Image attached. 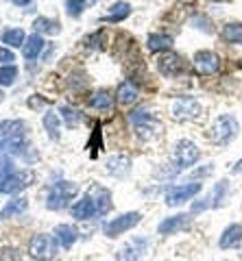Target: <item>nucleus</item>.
<instances>
[{"mask_svg":"<svg viewBox=\"0 0 242 261\" xmlns=\"http://www.w3.org/2000/svg\"><path fill=\"white\" fill-rule=\"evenodd\" d=\"M129 166H131V161H129L127 157H123V154H118V157H111L107 161V170L111 174H116V176H123L129 172Z\"/></svg>","mask_w":242,"mask_h":261,"instance_id":"obj_26","label":"nucleus"},{"mask_svg":"<svg viewBox=\"0 0 242 261\" xmlns=\"http://www.w3.org/2000/svg\"><path fill=\"white\" fill-rule=\"evenodd\" d=\"M140 220H142V214H138V211L125 214V216H120L116 220H111V222L105 226V235H107V238H118V235L131 231L135 224H140Z\"/></svg>","mask_w":242,"mask_h":261,"instance_id":"obj_5","label":"nucleus"},{"mask_svg":"<svg viewBox=\"0 0 242 261\" xmlns=\"http://www.w3.org/2000/svg\"><path fill=\"white\" fill-rule=\"evenodd\" d=\"M223 39L227 44H242V24L233 22V24H227V27L223 29Z\"/></svg>","mask_w":242,"mask_h":261,"instance_id":"obj_27","label":"nucleus"},{"mask_svg":"<svg viewBox=\"0 0 242 261\" xmlns=\"http://www.w3.org/2000/svg\"><path fill=\"white\" fill-rule=\"evenodd\" d=\"M42 48H44V39L39 37V35H31L27 42H24V46H22L24 59H29V61L37 59V55H39V50H42Z\"/></svg>","mask_w":242,"mask_h":261,"instance_id":"obj_19","label":"nucleus"},{"mask_svg":"<svg viewBox=\"0 0 242 261\" xmlns=\"http://www.w3.org/2000/svg\"><path fill=\"white\" fill-rule=\"evenodd\" d=\"M201 192V183H188V185H175L166 192V205L168 207H179L185 200Z\"/></svg>","mask_w":242,"mask_h":261,"instance_id":"obj_7","label":"nucleus"},{"mask_svg":"<svg viewBox=\"0 0 242 261\" xmlns=\"http://www.w3.org/2000/svg\"><path fill=\"white\" fill-rule=\"evenodd\" d=\"M44 128H46V133H48L51 140H55V142L59 140L61 124H59V116H57V113H53V111L46 113V116H44Z\"/></svg>","mask_w":242,"mask_h":261,"instance_id":"obj_24","label":"nucleus"},{"mask_svg":"<svg viewBox=\"0 0 242 261\" xmlns=\"http://www.w3.org/2000/svg\"><path fill=\"white\" fill-rule=\"evenodd\" d=\"M118 100L120 102H125V105H129V102H135V98H138V87H135L131 81H123V83L118 85Z\"/></svg>","mask_w":242,"mask_h":261,"instance_id":"obj_22","label":"nucleus"},{"mask_svg":"<svg viewBox=\"0 0 242 261\" xmlns=\"http://www.w3.org/2000/svg\"><path fill=\"white\" fill-rule=\"evenodd\" d=\"M13 61H15L13 50H9V48H0V63H5V65H13Z\"/></svg>","mask_w":242,"mask_h":261,"instance_id":"obj_34","label":"nucleus"},{"mask_svg":"<svg viewBox=\"0 0 242 261\" xmlns=\"http://www.w3.org/2000/svg\"><path fill=\"white\" fill-rule=\"evenodd\" d=\"M15 79H18V68L15 65H3L0 68V85H13Z\"/></svg>","mask_w":242,"mask_h":261,"instance_id":"obj_30","label":"nucleus"},{"mask_svg":"<svg viewBox=\"0 0 242 261\" xmlns=\"http://www.w3.org/2000/svg\"><path fill=\"white\" fill-rule=\"evenodd\" d=\"M59 113H61L63 122H66V126H70V128L79 126V122H81V113H79V111L70 109V107H61V109H59Z\"/></svg>","mask_w":242,"mask_h":261,"instance_id":"obj_31","label":"nucleus"},{"mask_svg":"<svg viewBox=\"0 0 242 261\" xmlns=\"http://www.w3.org/2000/svg\"><path fill=\"white\" fill-rule=\"evenodd\" d=\"M192 63H195V68L201 76H212L216 74V72L221 70V57L212 53V50H201L195 55V59H192Z\"/></svg>","mask_w":242,"mask_h":261,"instance_id":"obj_6","label":"nucleus"},{"mask_svg":"<svg viewBox=\"0 0 242 261\" xmlns=\"http://www.w3.org/2000/svg\"><path fill=\"white\" fill-rule=\"evenodd\" d=\"M90 107L96 111H109L114 107V96H111L107 89H101V92L90 96Z\"/></svg>","mask_w":242,"mask_h":261,"instance_id":"obj_17","label":"nucleus"},{"mask_svg":"<svg viewBox=\"0 0 242 261\" xmlns=\"http://www.w3.org/2000/svg\"><path fill=\"white\" fill-rule=\"evenodd\" d=\"M33 27L39 31V33H48V35H59L61 29H59V24L55 22V20H48V18H37L33 22Z\"/></svg>","mask_w":242,"mask_h":261,"instance_id":"obj_29","label":"nucleus"},{"mask_svg":"<svg viewBox=\"0 0 242 261\" xmlns=\"http://www.w3.org/2000/svg\"><path fill=\"white\" fill-rule=\"evenodd\" d=\"M3 96H5V94H3V92H0V100H3Z\"/></svg>","mask_w":242,"mask_h":261,"instance_id":"obj_39","label":"nucleus"},{"mask_svg":"<svg viewBox=\"0 0 242 261\" xmlns=\"http://www.w3.org/2000/svg\"><path fill=\"white\" fill-rule=\"evenodd\" d=\"M173 48V37L164 35V33H155L149 37V50L153 53H161V50H171Z\"/></svg>","mask_w":242,"mask_h":261,"instance_id":"obj_21","label":"nucleus"},{"mask_svg":"<svg viewBox=\"0 0 242 261\" xmlns=\"http://www.w3.org/2000/svg\"><path fill=\"white\" fill-rule=\"evenodd\" d=\"M238 130H240V124H238L236 118L233 116H221L212 124V128H209V142L219 144V146L229 144L233 137L238 135Z\"/></svg>","mask_w":242,"mask_h":261,"instance_id":"obj_1","label":"nucleus"},{"mask_svg":"<svg viewBox=\"0 0 242 261\" xmlns=\"http://www.w3.org/2000/svg\"><path fill=\"white\" fill-rule=\"evenodd\" d=\"M27 130V122L22 120H5L0 122V135L3 137H22Z\"/></svg>","mask_w":242,"mask_h":261,"instance_id":"obj_18","label":"nucleus"},{"mask_svg":"<svg viewBox=\"0 0 242 261\" xmlns=\"http://www.w3.org/2000/svg\"><path fill=\"white\" fill-rule=\"evenodd\" d=\"M201 102L197 98H179L173 105V118L175 120H195L201 116Z\"/></svg>","mask_w":242,"mask_h":261,"instance_id":"obj_10","label":"nucleus"},{"mask_svg":"<svg viewBox=\"0 0 242 261\" xmlns=\"http://www.w3.org/2000/svg\"><path fill=\"white\" fill-rule=\"evenodd\" d=\"M29 107L31 109H42L44 107V98H29Z\"/></svg>","mask_w":242,"mask_h":261,"instance_id":"obj_36","label":"nucleus"},{"mask_svg":"<svg viewBox=\"0 0 242 261\" xmlns=\"http://www.w3.org/2000/svg\"><path fill=\"white\" fill-rule=\"evenodd\" d=\"M57 248L59 244L55 240V235H46V233H39L29 242V255L37 261H51L57 255Z\"/></svg>","mask_w":242,"mask_h":261,"instance_id":"obj_2","label":"nucleus"},{"mask_svg":"<svg viewBox=\"0 0 242 261\" xmlns=\"http://www.w3.org/2000/svg\"><path fill=\"white\" fill-rule=\"evenodd\" d=\"M149 238H135L129 240L123 248L116 252V261H140V257L147 252L149 248Z\"/></svg>","mask_w":242,"mask_h":261,"instance_id":"obj_8","label":"nucleus"},{"mask_svg":"<svg viewBox=\"0 0 242 261\" xmlns=\"http://www.w3.org/2000/svg\"><path fill=\"white\" fill-rule=\"evenodd\" d=\"M11 170H13V166H11L9 159H0V181H3L5 176H9Z\"/></svg>","mask_w":242,"mask_h":261,"instance_id":"obj_35","label":"nucleus"},{"mask_svg":"<svg viewBox=\"0 0 242 261\" xmlns=\"http://www.w3.org/2000/svg\"><path fill=\"white\" fill-rule=\"evenodd\" d=\"M79 192V185L77 183H70V181H61V183H55L48 192V198H46V207L57 211V209H63L68 205V200L72 196H77Z\"/></svg>","mask_w":242,"mask_h":261,"instance_id":"obj_3","label":"nucleus"},{"mask_svg":"<svg viewBox=\"0 0 242 261\" xmlns=\"http://www.w3.org/2000/svg\"><path fill=\"white\" fill-rule=\"evenodd\" d=\"M85 7H87L85 0H66V9L72 18H79V15L85 11Z\"/></svg>","mask_w":242,"mask_h":261,"instance_id":"obj_32","label":"nucleus"},{"mask_svg":"<svg viewBox=\"0 0 242 261\" xmlns=\"http://www.w3.org/2000/svg\"><path fill=\"white\" fill-rule=\"evenodd\" d=\"M129 120L135 124V130H138V135L142 137V140H149V137H153V133H155V120H153V116L147 111V109H135L129 113Z\"/></svg>","mask_w":242,"mask_h":261,"instance_id":"obj_12","label":"nucleus"},{"mask_svg":"<svg viewBox=\"0 0 242 261\" xmlns=\"http://www.w3.org/2000/svg\"><path fill=\"white\" fill-rule=\"evenodd\" d=\"M185 61L181 59L179 55H175V53H168V55H161L159 59H157V70H159V74H164V76H179L185 72Z\"/></svg>","mask_w":242,"mask_h":261,"instance_id":"obj_11","label":"nucleus"},{"mask_svg":"<svg viewBox=\"0 0 242 261\" xmlns=\"http://www.w3.org/2000/svg\"><path fill=\"white\" fill-rule=\"evenodd\" d=\"M11 3H13V5H20V7H24V5H29L31 0H11Z\"/></svg>","mask_w":242,"mask_h":261,"instance_id":"obj_37","label":"nucleus"},{"mask_svg":"<svg viewBox=\"0 0 242 261\" xmlns=\"http://www.w3.org/2000/svg\"><path fill=\"white\" fill-rule=\"evenodd\" d=\"M94 192H96V211H99L101 216H105L107 211L111 209V194L105 190V187H94Z\"/></svg>","mask_w":242,"mask_h":261,"instance_id":"obj_25","label":"nucleus"},{"mask_svg":"<svg viewBox=\"0 0 242 261\" xmlns=\"http://www.w3.org/2000/svg\"><path fill=\"white\" fill-rule=\"evenodd\" d=\"M190 226V216H185V214H181V216H173V218H166L164 222L159 224V235H175V233H179V231H183V228H188Z\"/></svg>","mask_w":242,"mask_h":261,"instance_id":"obj_13","label":"nucleus"},{"mask_svg":"<svg viewBox=\"0 0 242 261\" xmlns=\"http://www.w3.org/2000/svg\"><path fill=\"white\" fill-rule=\"evenodd\" d=\"M240 242H242V226H240V224H229V226L223 231V235H221L219 246H221L223 250H229V248L240 246Z\"/></svg>","mask_w":242,"mask_h":261,"instance_id":"obj_14","label":"nucleus"},{"mask_svg":"<svg viewBox=\"0 0 242 261\" xmlns=\"http://www.w3.org/2000/svg\"><path fill=\"white\" fill-rule=\"evenodd\" d=\"M129 13H131V7L127 3H116V5H111V11L107 18H105V22H120V20H125Z\"/></svg>","mask_w":242,"mask_h":261,"instance_id":"obj_28","label":"nucleus"},{"mask_svg":"<svg viewBox=\"0 0 242 261\" xmlns=\"http://www.w3.org/2000/svg\"><path fill=\"white\" fill-rule=\"evenodd\" d=\"M53 235H55V240H57V244H59L61 248H70L72 244L77 242V231H75V228H72L70 224H59V226H55Z\"/></svg>","mask_w":242,"mask_h":261,"instance_id":"obj_16","label":"nucleus"},{"mask_svg":"<svg viewBox=\"0 0 242 261\" xmlns=\"http://www.w3.org/2000/svg\"><path fill=\"white\" fill-rule=\"evenodd\" d=\"M0 261H20L18 248H5L3 252H0Z\"/></svg>","mask_w":242,"mask_h":261,"instance_id":"obj_33","label":"nucleus"},{"mask_svg":"<svg viewBox=\"0 0 242 261\" xmlns=\"http://www.w3.org/2000/svg\"><path fill=\"white\" fill-rule=\"evenodd\" d=\"M0 39H3V44H7V46L18 48V46H24V42H27V35H24L22 29H9V31H5L3 35H0Z\"/></svg>","mask_w":242,"mask_h":261,"instance_id":"obj_23","label":"nucleus"},{"mask_svg":"<svg viewBox=\"0 0 242 261\" xmlns=\"http://www.w3.org/2000/svg\"><path fill=\"white\" fill-rule=\"evenodd\" d=\"M94 214H99V211H96V202L92 196H83V200H79L72 207V218H77V220H90Z\"/></svg>","mask_w":242,"mask_h":261,"instance_id":"obj_15","label":"nucleus"},{"mask_svg":"<svg viewBox=\"0 0 242 261\" xmlns=\"http://www.w3.org/2000/svg\"><path fill=\"white\" fill-rule=\"evenodd\" d=\"M201 157V150L197 148L195 142H188L183 140L177 144L175 148V163H177V170H185V168H192Z\"/></svg>","mask_w":242,"mask_h":261,"instance_id":"obj_4","label":"nucleus"},{"mask_svg":"<svg viewBox=\"0 0 242 261\" xmlns=\"http://www.w3.org/2000/svg\"><path fill=\"white\" fill-rule=\"evenodd\" d=\"M33 183V172H11L9 176H5L0 181V194H15L22 192L24 187H29Z\"/></svg>","mask_w":242,"mask_h":261,"instance_id":"obj_9","label":"nucleus"},{"mask_svg":"<svg viewBox=\"0 0 242 261\" xmlns=\"http://www.w3.org/2000/svg\"><path fill=\"white\" fill-rule=\"evenodd\" d=\"M240 170H242V159H240V161L236 163V166H233V172H236V174L240 172Z\"/></svg>","mask_w":242,"mask_h":261,"instance_id":"obj_38","label":"nucleus"},{"mask_svg":"<svg viewBox=\"0 0 242 261\" xmlns=\"http://www.w3.org/2000/svg\"><path fill=\"white\" fill-rule=\"evenodd\" d=\"M27 207H29V200H27V198H13V200H9V202H7V205L3 207V211H0V218L7 220V218L20 216V214H24V211H27Z\"/></svg>","mask_w":242,"mask_h":261,"instance_id":"obj_20","label":"nucleus"}]
</instances>
